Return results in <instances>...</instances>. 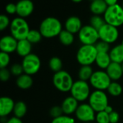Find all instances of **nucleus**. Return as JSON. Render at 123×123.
<instances>
[{"instance_id": "f257e3e1", "label": "nucleus", "mask_w": 123, "mask_h": 123, "mask_svg": "<svg viewBox=\"0 0 123 123\" xmlns=\"http://www.w3.org/2000/svg\"><path fill=\"white\" fill-rule=\"evenodd\" d=\"M62 31L61 22L55 17H47L40 25V32L45 38H53L59 36Z\"/></svg>"}, {"instance_id": "f03ea898", "label": "nucleus", "mask_w": 123, "mask_h": 123, "mask_svg": "<svg viewBox=\"0 0 123 123\" xmlns=\"http://www.w3.org/2000/svg\"><path fill=\"white\" fill-rule=\"evenodd\" d=\"M98 51L94 45H83L77 51L76 59L78 62L84 65H90L95 62Z\"/></svg>"}, {"instance_id": "7ed1b4c3", "label": "nucleus", "mask_w": 123, "mask_h": 123, "mask_svg": "<svg viewBox=\"0 0 123 123\" xmlns=\"http://www.w3.org/2000/svg\"><path fill=\"white\" fill-rule=\"evenodd\" d=\"M29 25L22 17H16L10 24V31L12 36L17 41L26 39L30 32Z\"/></svg>"}, {"instance_id": "20e7f679", "label": "nucleus", "mask_w": 123, "mask_h": 123, "mask_svg": "<svg viewBox=\"0 0 123 123\" xmlns=\"http://www.w3.org/2000/svg\"><path fill=\"white\" fill-rule=\"evenodd\" d=\"M104 19L106 23L115 27H119L123 24V8L119 4L109 6L105 12Z\"/></svg>"}, {"instance_id": "39448f33", "label": "nucleus", "mask_w": 123, "mask_h": 123, "mask_svg": "<svg viewBox=\"0 0 123 123\" xmlns=\"http://www.w3.org/2000/svg\"><path fill=\"white\" fill-rule=\"evenodd\" d=\"M53 82L54 86L61 92L71 91L74 83L71 75L65 70L55 72L53 78Z\"/></svg>"}, {"instance_id": "423d86ee", "label": "nucleus", "mask_w": 123, "mask_h": 123, "mask_svg": "<svg viewBox=\"0 0 123 123\" xmlns=\"http://www.w3.org/2000/svg\"><path fill=\"white\" fill-rule=\"evenodd\" d=\"M89 104L97 112L105 111L106 107L109 105L107 94L103 91L96 90L90 94Z\"/></svg>"}, {"instance_id": "0eeeda50", "label": "nucleus", "mask_w": 123, "mask_h": 123, "mask_svg": "<svg viewBox=\"0 0 123 123\" xmlns=\"http://www.w3.org/2000/svg\"><path fill=\"white\" fill-rule=\"evenodd\" d=\"M71 96L78 101H84L90 96V88L86 81L77 80L74 83L71 89Z\"/></svg>"}, {"instance_id": "6e6552de", "label": "nucleus", "mask_w": 123, "mask_h": 123, "mask_svg": "<svg viewBox=\"0 0 123 123\" xmlns=\"http://www.w3.org/2000/svg\"><path fill=\"white\" fill-rule=\"evenodd\" d=\"M79 38L84 45H94L99 38V32L90 25H85L79 32Z\"/></svg>"}, {"instance_id": "1a4fd4ad", "label": "nucleus", "mask_w": 123, "mask_h": 123, "mask_svg": "<svg viewBox=\"0 0 123 123\" xmlns=\"http://www.w3.org/2000/svg\"><path fill=\"white\" fill-rule=\"evenodd\" d=\"M112 80L110 78L106 72L98 70L94 72L91 79L89 80L91 85L98 91H105L107 90Z\"/></svg>"}, {"instance_id": "9d476101", "label": "nucleus", "mask_w": 123, "mask_h": 123, "mask_svg": "<svg viewBox=\"0 0 123 123\" xmlns=\"http://www.w3.org/2000/svg\"><path fill=\"white\" fill-rule=\"evenodd\" d=\"M22 65L23 67L24 72L29 75L36 74L40 69L41 62L40 58L35 54H30L24 57Z\"/></svg>"}, {"instance_id": "9b49d317", "label": "nucleus", "mask_w": 123, "mask_h": 123, "mask_svg": "<svg viewBox=\"0 0 123 123\" xmlns=\"http://www.w3.org/2000/svg\"><path fill=\"white\" fill-rule=\"evenodd\" d=\"M99 36L101 41L109 44L115 42L119 36L118 30L116 27L106 23L99 30Z\"/></svg>"}, {"instance_id": "f8f14e48", "label": "nucleus", "mask_w": 123, "mask_h": 123, "mask_svg": "<svg viewBox=\"0 0 123 123\" xmlns=\"http://www.w3.org/2000/svg\"><path fill=\"white\" fill-rule=\"evenodd\" d=\"M76 117L81 122H92L96 119L95 111L89 104H82L76 111Z\"/></svg>"}, {"instance_id": "ddd939ff", "label": "nucleus", "mask_w": 123, "mask_h": 123, "mask_svg": "<svg viewBox=\"0 0 123 123\" xmlns=\"http://www.w3.org/2000/svg\"><path fill=\"white\" fill-rule=\"evenodd\" d=\"M18 41L12 36H5L1 38L0 49L1 51L7 54L14 52L17 50Z\"/></svg>"}, {"instance_id": "4468645a", "label": "nucleus", "mask_w": 123, "mask_h": 123, "mask_svg": "<svg viewBox=\"0 0 123 123\" xmlns=\"http://www.w3.org/2000/svg\"><path fill=\"white\" fill-rule=\"evenodd\" d=\"M34 9V4L30 0H20L17 4V13L20 17L29 16Z\"/></svg>"}, {"instance_id": "2eb2a0df", "label": "nucleus", "mask_w": 123, "mask_h": 123, "mask_svg": "<svg viewBox=\"0 0 123 123\" xmlns=\"http://www.w3.org/2000/svg\"><path fill=\"white\" fill-rule=\"evenodd\" d=\"M15 103L12 99L3 96L0 99V115L1 117L9 115L14 110Z\"/></svg>"}, {"instance_id": "dca6fc26", "label": "nucleus", "mask_w": 123, "mask_h": 123, "mask_svg": "<svg viewBox=\"0 0 123 123\" xmlns=\"http://www.w3.org/2000/svg\"><path fill=\"white\" fill-rule=\"evenodd\" d=\"M78 102L79 101L73 96H68L66 98L61 105L63 113L66 115H69L76 112V109L79 107Z\"/></svg>"}, {"instance_id": "f3484780", "label": "nucleus", "mask_w": 123, "mask_h": 123, "mask_svg": "<svg viewBox=\"0 0 123 123\" xmlns=\"http://www.w3.org/2000/svg\"><path fill=\"white\" fill-rule=\"evenodd\" d=\"M106 72L112 80H118L122 78L123 75V68L121 64L112 62L111 64L106 69Z\"/></svg>"}, {"instance_id": "a211bd4d", "label": "nucleus", "mask_w": 123, "mask_h": 123, "mask_svg": "<svg viewBox=\"0 0 123 123\" xmlns=\"http://www.w3.org/2000/svg\"><path fill=\"white\" fill-rule=\"evenodd\" d=\"M66 30L69 31L71 33H76L80 31L81 29V20L76 16L70 17L67 19L65 24Z\"/></svg>"}, {"instance_id": "6ab92c4d", "label": "nucleus", "mask_w": 123, "mask_h": 123, "mask_svg": "<svg viewBox=\"0 0 123 123\" xmlns=\"http://www.w3.org/2000/svg\"><path fill=\"white\" fill-rule=\"evenodd\" d=\"M32 50V43L27 41V39H23L18 41L17 47V53L22 57H25L30 54H31Z\"/></svg>"}, {"instance_id": "aec40b11", "label": "nucleus", "mask_w": 123, "mask_h": 123, "mask_svg": "<svg viewBox=\"0 0 123 123\" xmlns=\"http://www.w3.org/2000/svg\"><path fill=\"white\" fill-rule=\"evenodd\" d=\"M112 62L122 64L123 62V45L119 44L112 48L110 52Z\"/></svg>"}, {"instance_id": "412c9836", "label": "nucleus", "mask_w": 123, "mask_h": 123, "mask_svg": "<svg viewBox=\"0 0 123 123\" xmlns=\"http://www.w3.org/2000/svg\"><path fill=\"white\" fill-rule=\"evenodd\" d=\"M107 7L108 5L104 0H97L92 1L90 6V9L94 14H95L96 15H99L103 13L105 14Z\"/></svg>"}, {"instance_id": "4be33fe9", "label": "nucleus", "mask_w": 123, "mask_h": 123, "mask_svg": "<svg viewBox=\"0 0 123 123\" xmlns=\"http://www.w3.org/2000/svg\"><path fill=\"white\" fill-rule=\"evenodd\" d=\"M95 62L99 68L107 69L112 62L110 54L109 53H98Z\"/></svg>"}, {"instance_id": "5701e85b", "label": "nucleus", "mask_w": 123, "mask_h": 123, "mask_svg": "<svg viewBox=\"0 0 123 123\" xmlns=\"http://www.w3.org/2000/svg\"><path fill=\"white\" fill-rule=\"evenodd\" d=\"M16 83L19 88L26 90L32 86L33 83V80L30 75L27 74H22V75L17 78L16 80Z\"/></svg>"}, {"instance_id": "b1692460", "label": "nucleus", "mask_w": 123, "mask_h": 123, "mask_svg": "<svg viewBox=\"0 0 123 123\" xmlns=\"http://www.w3.org/2000/svg\"><path fill=\"white\" fill-rule=\"evenodd\" d=\"M94 73L93 69L90 65H84L81 66L79 71V80L83 81L89 80Z\"/></svg>"}, {"instance_id": "393cba45", "label": "nucleus", "mask_w": 123, "mask_h": 123, "mask_svg": "<svg viewBox=\"0 0 123 123\" xmlns=\"http://www.w3.org/2000/svg\"><path fill=\"white\" fill-rule=\"evenodd\" d=\"M59 39L62 44L65 46H69L73 43L74 41V34L66 30H63L59 34Z\"/></svg>"}, {"instance_id": "a878e982", "label": "nucleus", "mask_w": 123, "mask_h": 123, "mask_svg": "<svg viewBox=\"0 0 123 123\" xmlns=\"http://www.w3.org/2000/svg\"><path fill=\"white\" fill-rule=\"evenodd\" d=\"M13 112L14 116L17 118H22L27 112V106L23 101H18L15 103Z\"/></svg>"}, {"instance_id": "bb28decb", "label": "nucleus", "mask_w": 123, "mask_h": 123, "mask_svg": "<svg viewBox=\"0 0 123 123\" xmlns=\"http://www.w3.org/2000/svg\"><path fill=\"white\" fill-rule=\"evenodd\" d=\"M49 67L50 68L51 70H53V72H58L62 70V67H63V62L61 61V59L57 57H52L50 61H49Z\"/></svg>"}, {"instance_id": "cd10ccee", "label": "nucleus", "mask_w": 123, "mask_h": 123, "mask_svg": "<svg viewBox=\"0 0 123 123\" xmlns=\"http://www.w3.org/2000/svg\"><path fill=\"white\" fill-rule=\"evenodd\" d=\"M107 91L111 96H118L123 92V87L120 83L115 81V82H112L110 83V86L107 88Z\"/></svg>"}, {"instance_id": "c85d7f7f", "label": "nucleus", "mask_w": 123, "mask_h": 123, "mask_svg": "<svg viewBox=\"0 0 123 123\" xmlns=\"http://www.w3.org/2000/svg\"><path fill=\"white\" fill-rule=\"evenodd\" d=\"M42 37L43 36L40 33V30H30L26 39L29 41L31 43H37L41 41Z\"/></svg>"}, {"instance_id": "c756f323", "label": "nucleus", "mask_w": 123, "mask_h": 123, "mask_svg": "<svg viewBox=\"0 0 123 123\" xmlns=\"http://www.w3.org/2000/svg\"><path fill=\"white\" fill-rule=\"evenodd\" d=\"M90 23L93 28H94L96 30H99L103 25H105L106 24V22H105V19H102L100 16L94 15L91 18Z\"/></svg>"}, {"instance_id": "7c9ffc66", "label": "nucleus", "mask_w": 123, "mask_h": 123, "mask_svg": "<svg viewBox=\"0 0 123 123\" xmlns=\"http://www.w3.org/2000/svg\"><path fill=\"white\" fill-rule=\"evenodd\" d=\"M97 123H110V115L107 113L105 111H102L97 112L96 115Z\"/></svg>"}, {"instance_id": "2f4dec72", "label": "nucleus", "mask_w": 123, "mask_h": 123, "mask_svg": "<svg viewBox=\"0 0 123 123\" xmlns=\"http://www.w3.org/2000/svg\"><path fill=\"white\" fill-rule=\"evenodd\" d=\"M98 53H108L110 51V44L105 41H99L94 45Z\"/></svg>"}, {"instance_id": "473e14b6", "label": "nucleus", "mask_w": 123, "mask_h": 123, "mask_svg": "<svg viewBox=\"0 0 123 123\" xmlns=\"http://www.w3.org/2000/svg\"><path fill=\"white\" fill-rule=\"evenodd\" d=\"M10 62V57L9 54L1 51L0 53V67L6 68Z\"/></svg>"}, {"instance_id": "72a5a7b5", "label": "nucleus", "mask_w": 123, "mask_h": 123, "mask_svg": "<svg viewBox=\"0 0 123 123\" xmlns=\"http://www.w3.org/2000/svg\"><path fill=\"white\" fill-rule=\"evenodd\" d=\"M10 72L13 75H15V76L19 77V76L22 75L24 72L23 67H22V64L21 65L18 64V63L14 64L10 68Z\"/></svg>"}, {"instance_id": "f704fd0d", "label": "nucleus", "mask_w": 123, "mask_h": 123, "mask_svg": "<svg viewBox=\"0 0 123 123\" xmlns=\"http://www.w3.org/2000/svg\"><path fill=\"white\" fill-rule=\"evenodd\" d=\"M51 123H75V121L73 118L67 115H62L59 117L53 119Z\"/></svg>"}, {"instance_id": "c9c22d12", "label": "nucleus", "mask_w": 123, "mask_h": 123, "mask_svg": "<svg viewBox=\"0 0 123 123\" xmlns=\"http://www.w3.org/2000/svg\"><path fill=\"white\" fill-rule=\"evenodd\" d=\"M63 109L61 108V107H58V106H55L53 107H52L50 110V115L53 118H57L63 115Z\"/></svg>"}, {"instance_id": "e433bc0d", "label": "nucleus", "mask_w": 123, "mask_h": 123, "mask_svg": "<svg viewBox=\"0 0 123 123\" xmlns=\"http://www.w3.org/2000/svg\"><path fill=\"white\" fill-rule=\"evenodd\" d=\"M11 75V72L6 68H1L0 70V79L3 82L7 81Z\"/></svg>"}, {"instance_id": "4c0bfd02", "label": "nucleus", "mask_w": 123, "mask_h": 123, "mask_svg": "<svg viewBox=\"0 0 123 123\" xmlns=\"http://www.w3.org/2000/svg\"><path fill=\"white\" fill-rule=\"evenodd\" d=\"M9 24V18L4 14H1L0 16V30H4L6 28H7Z\"/></svg>"}, {"instance_id": "58836bf2", "label": "nucleus", "mask_w": 123, "mask_h": 123, "mask_svg": "<svg viewBox=\"0 0 123 123\" xmlns=\"http://www.w3.org/2000/svg\"><path fill=\"white\" fill-rule=\"evenodd\" d=\"M119 120H120V115L117 112L113 111L112 113L110 114V123H117Z\"/></svg>"}, {"instance_id": "ea45409f", "label": "nucleus", "mask_w": 123, "mask_h": 123, "mask_svg": "<svg viewBox=\"0 0 123 123\" xmlns=\"http://www.w3.org/2000/svg\"><path fill=\"white\" fill-rule=\"evenodd\" d=\"M6 11L9 14H14L17 12V4L13 3H9L6 6Z\"/></svg>"}, {"instance_id": "a19ab883", "label": "nucleus", "mask_w": 123, "mask_h": 123, "mask_svg": "<svg viewBox=\"0 0 123 123\" xmlns=\"http://www.w3.org/2000/svg\"><path fill=\"white\" fill-rule=\"evenodd\" d=\"M6 123H22V122L21 119L14 117L10 118L8 121H6Z\"/></svg>"}, {"instance_id": "79ce46f5", "label": "nucleus", "mask_w": 123, "mask_h": 123, "mask_svg": "<svg viewBox=\"0 0 123 123\" xmlns=\"http://www.w3.org/2000/svg\"><path fill=\"white\" fill-rule=\"evenodd\" d=\"M106 4L109 6H112V5H115V4H117V0H104Z\"/></svg>"}, {"instance_id": "37998d69", "label": "nucleus", "mask_w": 123, "mask_h": 123, "mask_svg": "<svg viewBox=\"0 0 123 123\" xmlns=\"http://www.w3.org/2000/svg\"><path fill=\"white\" fill-rule=\"evenodd\" d=\"M105 111L107 113H108V114L110 115V113H112L114 110H113V109H112V107L111 106L108 105V106L106 107V109H105Z\"/></svg>"}, {"instance_id": "c03bdc74", "label": "nucleus", "mask_w": 123, "mask_h": 123, "mask_svg": "<svg viewBox=\"0 0 123 123\" xmlns=\"http://www.w3.org/2000/svg\"><path fill=\"white\" fill-rule=\"evenodd\" d=\"M73 1H74V2H80V1H81L82 0H72Z\"/></svg>"}, {"instance_id": "a18cd8bd", "label": "nucleus", "mask_w": 123, "mask_h": 123, "mask_svg": "<svg viewBox=\"0 0 123 123\" xmlns=\"http://www.w3.org/2000/svg\"><path fill=\"white\" fill-rule=\"evenodd\" d=\"M121 65H122V68H123V62L121 64Z\"/></svg>"}, {"instance_id": "49530a36", "label": "nucleus", "mask_w": 123, "mask_h": 123, "mask_svg": "<svg viewBox=\"0 0 123 123\" xmlns=\"http://www.w3.org/2000/svg\"><path fill=\"white\" fill-rule=\"evenodd\" d=\"M121 44H123V42H122V43H121Z\"/></svg>"}, {"instance_id": "de8ad7c7", "label": "nucleus", "mask_w": 123, "mask_h": 123, "mask_svg": "<svg viewBox=\"0 0 123 123\" xmlns=\"http://www.w3.org/2000/svg\"><path fill=\"white\" fill-rule=\"evenodd\" d=\"M92 1H97V0H92Z\"/></svg>"}, {"instance_id": "09e8293b", "label": "nucleus", "mask_w": 123, "mask_h": 123, "mask_svg": "<svg viewBox=\"0 0 123 123\" xmlns=\"http://www.w3.org/2000/svg\"><path fill=\"white\" fill-rule=\"evenodd\" d=\"M122 7H123V6H122Z\"/></svg>"}]
</instances>
